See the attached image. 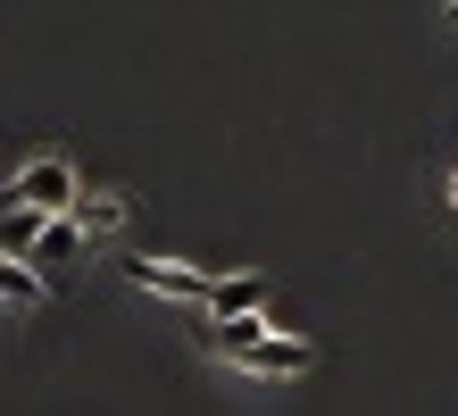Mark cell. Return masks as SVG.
Masks as SVG:
<instances>
[{
  "label": "cell",
  "mask_w": 458,
  "mask_h": 416,
  "mask_svg": "<svg viewBox=\"0 0 458 416\" xmlns=\"http://www.w3.org/2000/svg\"><path fill=\"white\" fill-rule=\"evenodd\" d=\"M208 350L233 358V367H250V375H309V367H317V350H309V342H292V333H267L259 309H242V317H208Z\"/></svg>",
  "instance_id": "6da1fadb"
},
{
  "label": "cell",
  "mask_w": 458,
  "mask_h": 416,
  "mask_svg": "<svg viewBox=\"0 0 458 416\" xmlns=\"http://www.w3.org/2000/svg\"><path fill=\"white\" fill-rule=\"evenodd\" d=\"M125 284H133V292H158V300H183V309H208L217 275H200V267H175V259H125Z\"/></svg>",
  "instance_id": "7a4b0ae2"
},
{
  "label": "cell",
  "mask_w": 458,
  "mask_h": 416,
  "mask_svg": "<svg viewBox=\"0 0 458 416\" xmlns=\"http://www.w3.org/2000/svg\"><path fill=\"white\" fill-rule=\"evenodd\" d=\"M75 191H84V183H75V166H67L59 150H50V158H34V166H17L9 200H34V208H67Z\"/></svg>",
  "instance_id": "3957f363"
},
{
  "label": "cell",
  "mask_w": 458,
  "mask_h": 416,
  "mask_svg": "<svg viewBox=\"0 0 458 416\" xmlns=\"http://www.w3.org/2000/svg\"><path fill=\"white\" fill-rule=\"evenodd\" d=\"M42 300H50V275L17 250H0V309H42Z\"/></svg>",
  "instance_id": "277c9868"
},
{
  "label": "cell",
  "mask_w": 458,
  "mask_h": 416,
  "mask_svg": "<svg viewBox=\"0 0 458 416\" xmlns=\"http://www.w3.org/2000/svg\"><path fill=\"white\" fill-rule=\"evenodd\" d=\"M242 309H267V284H259V275H217L208 317H242Z\"/></svg>",
  "instance_id": "5b68a950"
},
{
  "label": "cell",
  "mask_w": 458,
  "mask_h": 416,
  "mask_svg": "<svg viewBox=\"0 0 458 416\" xmlns=\"http://www.w3.org/2000/svg\"><path fill=\"white\" fill-rule=\"evenodd\" d=\"M42 216H50V208L9 200V208H0V250H17V259H25V250H34V233H42Z\"/></svg>",
  "instance_id": "8992f818"
},
{
  "label": "cell",
  "mask_w": 458,
  "mask_h": 416,
  "mask_svg": "<svg viewBox=\"0 0 458 416\" xmlns=\"http://www.w3.org/2000/svg\"><path fill=\"white\" fill-rule=\"evenodd\" d=\"M67 216H75V225H84V242H92V233H117V225H125V200H84V191H75Z\"/></svg>",
  "instance_id": "52a82bcc"
},
{
  "label": "cell",
  "mask_w": 458,
  "mask_h": 416,
  "mask_svg": "<svg viewBox=\"0 0 458 416\" xmlns=\"http://www.w3.org/2000/svg\"><path fill=\"white\" fill-rule=\"evenodd\" d=\"M442 17H450V25H458V0H442Z\"/></svg>",
  "instance_id": "ba28073f"
},
{
  "label": "cell",
  "mask_w": 458,
  "mask_h": 416,
  "mask_svg": "<svg viewBox=\"0 0 458 416\" xmlns=\"http://www.w3.org/2000/svg\"><path fill=\"white\" fill-rule=\"evenodd\" d=\"M450 208H458V183H450Z\"/></svg>",
  "instance_id": "9c48e42d"
}]
</instances>
